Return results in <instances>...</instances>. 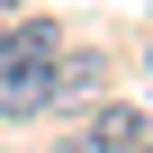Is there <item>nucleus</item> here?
Wrapping results in <instances>:
<instances>
[{"instance_id": "obj_3", "label": "nucleus", "mask_w": 153, "mask_h": 153, "mask_svg": "<svg viewBox=\"0 0 153 153\" xmlns=\"http://www.w3.org/2000/svg\"><path fill=\"white\" fill-rule=\"evenodd\" d=\"M0 54H27V63H54V54H63V36H54V27H9V36H0Z\"/></svg>"}, {"instance_id": "obj_6", "label": "nucleus", "mask_w": 153, "mask_h": 153, "mask_svg": "<svg viewBox=\"0 0 153 153\" xmlns=\"http://www.w3.org/2000/svg\"><path fill=\"white\" fill-rule=\"evenodd\" d=\"M135 153H153V144H135Z\"/></svg>"}, {"instance_id": "obj_5", "label": "nucleus", "mask_w": 153, "mask_h": 153, "mask_svg": "<svg viewBox=\"0 0 153 153\" xmlns=\"http://www.w3.org/2000/svg\"><path fill=\"white\" fill-rule=\"evenodd\" d=\"M9 9H27V0H9Z\"/></svg>"}, {"instance_id": "obj_1", "label": "nucleus", "mask_w": 153, "mask_h": 153, "mask_svg": "<svg viewBox=\"0 0 153 153\" xmlns=\"http://www.w3.org/2000/svg\"><path fill=\"white\" fill-rule=\"evenodd\" d=\"M54 63H63V54H54ZM54 63H27V54H0V117H45V108L63 99Z\"/></svg>"}, {"instance_id": "obj_2", "label": "nucleus", "mask_w": 153, "mask_h": 153, "mask_svg": "<svg viewBox=\"0 0 153 153\" xmlns=\"http://www.w3.org/2000/svg\"><path fill=\"white\" fill-rule=\"evenodd\" d=\"M90 144H99V153H135V144H144V117H135V108H99V117H90Z\"/></svg>"}, {"instance_id": "obj_4", "label": "nucleus", "mask_w": 153, "mask_h": 153, "mask_svg": "<svg viewBox=\"0 0 153 153\" xmlns=\"http://www.w3.org/2000/svg\"><path fill=\"white\" fill-rule=\"evenodd\" d=\"M54 153H99V144H90V135H72V144H54Z\"/></svg>"}]
</instances>
